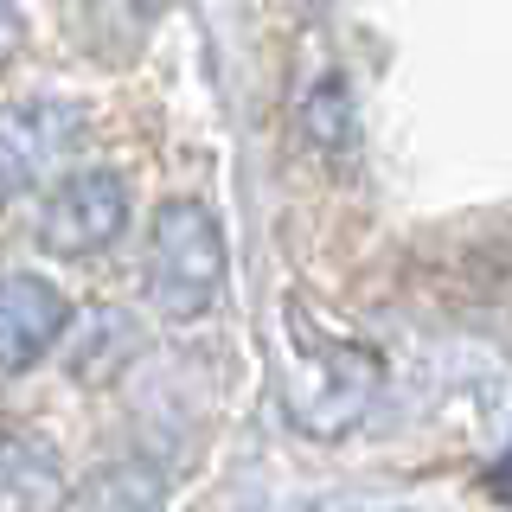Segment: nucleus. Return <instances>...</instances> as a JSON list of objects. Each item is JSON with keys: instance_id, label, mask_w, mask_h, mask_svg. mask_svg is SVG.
I'll return each instance as SVG.
<instances>
[{"instance_id": "f257e3e1", "label": "nucleus", "mask_w": 512, "mask_h": 512, "mask_svg": "<svg viewBox=\"0 0 512 512\" xmlns=\"http://www.w3.org/2000/svg\"><path fill=\"white\" fill-rule=\"evenodd\" d=\"M148 301L167 320H199L224 288V237L218 218L199 199H173L154 212V237H148V263H141Z\"/></svg>"}, {"instance_id": "f03ea898", "label": "nucleus", "mask_w": 512, "mask_h": 512, "mask_svg": "<svg viewBox=\"0 0 512 512\" xmlns=\"http://www.w3.org/2000/svg\"><path fill=\"white\" fill-rule=\"evenodd\" d=\"M84 141V109L77 103H7L0 109V192H26Z\"/></svg>"}, {"instance_id": "7ed1b4c3", "label": "nucleus", "mask_w": 512, "mask_h": 512, "mask_svg": "<svg viewBox=\"0 0 512 512\" xmlns=\"http://www.w3.org/2000/svg\"><path fill=\"white\" fill-rule=\"evenodd\" d=\"M122 224H128V192H122L116 173H71L45 199L39 244L52 256H90L109 237H122Z\"/></svg>"}, {"instance_id": "20e7f679", "label": "nucleus", "mask_w": 512, "mask_h": 512, "mask_svg": "<svg viewBox=\"0 0 512 512\" xmlns=\"http://www.w3.org/2000/svg\"><path fill=\"white\" fill-rule=\"evenodd\" d=\"M64 320L71 308L45 276H7L0 282V372H26L32 359H45Z\"/></svg>"}, {"instance_id": "39448f33", "label": "nucleus", "mask_w": 512, "mask_h": 512, "mask_svg": "<svg viewBox=\"0 0 512 512\" xmlns=\"http://www.w3.org/2000/svg\"><path fill=\"white\" fill-rule=\"evenodd\" d=\"M64 474L26 436L0 442V512H64Z\"/></svg>"}, {"instance_id": "423d86ee", "label": "nucleus", "mask_w": 512, "mask_h": 512, "mask_svg": "<svg viewBox=\"0 0 512 512\" xmlns=\"http://www.w3.org/2000/svg\"><path fill=\"white\" fill-rule=\"evenodd\" d=\"M160 506H167V487H160V474L148 461H116L84 493H71L64 512H160Z\"/></svg>"}, {"instance_id": "0eeeda50", "label": "nucleus", "mask_w": 512, "mask_h": 512, "mask_svg": "<svg viewBox=\"0 0 512 512\" xmlns=\"http://www.w3.org/2000/svg\"><path fill=\"white\" fill-rule=\"evenodd\" d=\"M84 333H90L96 346H77V352H71V372H77V378L109 384V378H116V365L128 359V352H135V320L116 314V308H103Z\"/></svg>"}, {"instance_id": "6e6552de", "label": "nucleus", "mask_w": 512, "mask_h": 512, "mask_svg": "<svg viewBox=\"0 0 512 512\" xmlns=\"http://www.w3.org/2000/svg\"><path fill=\"white\" fill-rule=\"evenodd\" d=\"M308 128H314V141L320 148H333V154H346L352 141H359V116H352V103H346V90H340V77H327L314 96H308Z\"/></svg>"}, {"instance_id": "1a4fd4ad", "label": "nucleus", "mask_w": 512, "mask_h": 512, "mask_svg": "<svg viewBox=\"0 0 512 512\" xmlns=\"http://www.w3.org/2000/svg\"><path fill=\"white\" fill-rule=\"evenodd\" d=\"M480 487H487L493 500H506V506H512V442H506V455L487 468V480H480Z\"/></svg>"}, {"instance_id": "9d476101", "label": "nucleus", "mask_w": 512, "mask_h": 512, "mask_svg": "<svg viewBox=\"0 0 512 512\" xmlns=\"http://www.w3.org/2000/svg\"><path fill=\"white\" fill-rule=\"evenodd\" d=\"M13 45H20V20H13V7L0 0V64L13 58Z\"/></svg>"}, {"instance_id": "9b49d317", "label": "nucleus", "mask_w": 512, "mask_h": 512, "mask_svg": "<svg viewBox=\"0 0 512 512\" xmlns=\"http://www.w3.org/2000/svg\"><path fill=\"white\" fill-rule=\"evenodd\" d=\"M288 7H320V0H288Z\"/></svg>"}]
</instances>
